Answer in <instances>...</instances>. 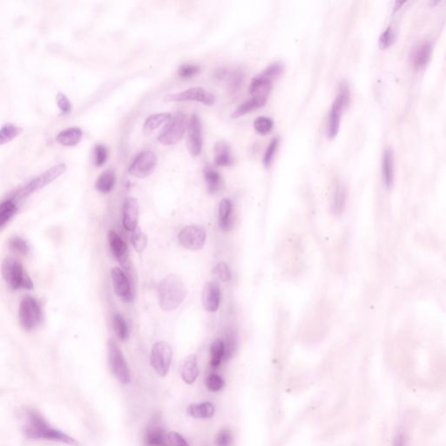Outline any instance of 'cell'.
I'll return each mask as SVG.
<instances>
[{"label": "cell", "instance_id": "obj_1", "mask_svg": "<svg viewBox=\"0 0 446 446\" xmlns=\"http://www.w3.org/2000/svg\"><path fill=\"white\" fill-rule=\"evenodd\" d=\"M157 296L162 310H175L187 296V289L182 279L176 274H168L164 277L158 284Z\"/></svg>", "mask_w": 446, "mask_h": 446}, {"label": "cell", "instance_id": "obj_2", "mask_svg": "<svg viewBox=\"0 0 446 446\" xmlns=\"http://www.w3.org/2000/svg\"><path fill=\"white\" fill-rule=\"evenodd\" d=\"M25 433L27 438L33 439L51 440L55 442L65 443L70 446L78 445L74 438L70 437L67 434L50 427L45 419L34 410H30L27 413Z\"/></svg>", "mask_w": 446, "mask_h": 446}, {"label": "cell", "instance_id": "obj_3", "mask_svg": "<svg viewBox=\"0 0 446 446\" xmlns=\"http://www.w3.org/2000/svg\"><path fill=\"white\" fill-rule=\"evenodd\" d=\"M350 101V92L348 84L346 81L340 83L338 93L336 95L335 100L332 103L331 109L329 115L327 125V136L330 139H334L339 132L341 118L344 113L349 105Z\"/></svg>", "mask_w": 446, "mask_h": 446}, {"label": "cell", "instance_id": "obj_4", "mask_svg": "<svg viewBox=\"0 0 446 446\" xmlns=\"http://www.w3.org/2000/svg\"><path fill=\"white\" fill-rule=\"evenodd\" d=\"M1 274L4 282L13 290H33V283L28 273L19 262L12 258H5L1 266Z\"/></svg>", "mask_w": 446, "mask_h": 446}, {"label": "cell", "instance_id": "obj_5", "mask_svg": "<svg viewBox=\"0 0 446 446\" xmlns=\"http://www.w3.org/2000/svg\"><path fill=\"white\" fill-rule=\"evenodd\" d=\"M107 357L111 372L122 385H129L132 382L131 373L121 349L115 340L107 342Z\"/></svg>", "mask_w": 446, "mask_h": 446}, {"label": "cell", "instance_id": "obj_6", "mask_svg": "<svg viewBox=\"0 0 446 446\" xmlns=\"http://www.w3.org/2000/svg\"><path fill=\"white\" fill-rule=\"evenodd\" d=\"M189 121L183 113L176 114L164 127L158 141L164 146H173L179 143L189 128Z\"/></svg>", "mask_w": 446, "mask_h": 446}, {"label": "cell", "instance_id": "obj_7", "mask_svg": "<svg viewBox=\"0 0 446 446\" xmlns=\"http://www.w3.org/2000/svg\"><path fill=\"white\" fill-rule=\"evenodd\" d=\"M19 320L21 327L31 331L39 326L42 321V310L37 300L26 295L21 300L19 308Z\"/></svg>", "mask_w": 446, "mask_h": 446}, {"label": "cell", "instance_id": "obj_8", "mask_svg": "<svg viewBox=\"0 0 446 446\" xmlns=\"http://www.w3.org/2000/svg\"><path fill=\"white\" fill-rule=\"evenodd\" d=\"M66 169L67 167L65 163L54 165L52 168L47 169L43 174L35 177L27 184L25 185L19 192L17 193V195L19 198L30 196L33 193L37 192L41 189L45 188V186L52 183L54 180H57L58 177H60L66 173Z\"/></svg>", "mask_w": 446, "mask_h": 446}, {"label": "cell", "instance_id": "obj_9", "mask_svg": "<svg viewBox=\"0 0 446 446\" xmlns=\"http://www.w3.org/2000/svg\"><path fill=\"white\" fill-rule=\"evenodd\" d=\"M173 349L166 342H157L151 351V365L160 377H166L169 372L172 363Z\"/></svg>", "mask_w": 446, "mask_h": 446}, {"label": "cell", "instance_id": "obj_10", "mask_svg": "<svg viewBox=\"0 0 446 446\" xmlns=\"http://www.w3.org/2000/svg\"><path fill=\"white\" fill-rule=\"evenodd\" d=\"M158 158L154 152L145 150L139 153L132 161L128 168L131 175L139 179H145L155 170Z\"/></svg>", "mask_w": 446, "mask_h": 446}, {"label": "cell", "instance_id": "obj_11", "mask_svg": "<svg viewBox=\"0 0 446 446\" xmlns=\"http://www.w3.org/2000/svg\"><path fill=\"white\" fill-rule=\"evenodd\" d=\"M206 239L207 233L204 228L195 224L186 226L178 234V241L180 245L193 251L202 249L206 243Z\"/></svg>", "mask_w": 446, "mask_h": 446}, {"label": "cell", "instance_id": "obj_12", "mask_svg": "<svg viewBox=\"0 0 446 446\" xmlns=\"http://www.w3.org/2000/svg\"><path fill=\"white\" fill-rule=\"evenodd\" d=\"M166 101H196L206 106H213L215 103L214 95L202 87H192L187 90L167 95Z\"/></svg>", "mask_w": 446, "mask_h": 446}, {"label": "cell", "instance_id": "obj_13", "mask_svg": "<svg viewBox=\"0 0 446 446\" xmlns=\"http://www.w3.org/2000/svg\"><path fill=\"white\" fill-rule=\"evenodd\" d=\"M187 146L191 155L196 157L201 155L203 146L202 127L201 119L196 115H193L189 120Z\"/></svg>", "mask_w": 446, "mask_h": 446}, {"label": "cell", "instance_id": "obj_14", "mask_svg": "<svg viewBox=\"0 0 446 446\" xmlns=\"http://www.w3.org/2000/svg\"><path fill=\"white\" fill-rule=\"evenodd\" d=\"M111 278L115 294L119 298L122 299L124 302H132L134 299V294L132 291L130 280L127 277V274L121 269L115 267L111 271Z\"/></svg>", "mask_w": 446, "mask_h": 446}, {"label": "cell", "instance_id": "obj_15", "mask_svg": "<svg viewBox=\"0 0 446 446\" xmlns=\"http://www.w3.org/2000/svg\"><path fill=\"white\" fill-rule=\"evenodd\" d=\"M201 301L206 310L209 312L218 310L221 302V289L216 282L210 281L205 283Z\"/></svg>", "mask_w": 446, "mask_h": 446}, {"label": "cell", "instance_id": "obj_16", "mask_svg": "<svg viewBox=\"0 0 446 446\" xmlns=\"http://www.w3.org/2000/svg\"><path fill=\"white\" fill-rule=\"evenodd\" d=\"M139 219V204L135 198H127L122 205V224L125 230L134 232Z\"/></svg>", "mask_w": 446, "mask_h": 446}, {"label": "cell", "instance_id": "obj_17", "mask_svg": "<svg viewBox=\"0 0 446 446\" xmlns=\"http://www.w3.org/2000/svg\"><path fill=\"white\" fill-rule=\"evenodd\" d=\"M108 243L115 257L123 265H126L128 262V250L126 242H124L119 233L114 230H110L107 235Z\"/></svg>", "mask_w": 446, "mask_h": 446}, {"label": "cell", "instance_id": "obj_18", "mask_svg": "<svg viewBox=\"0 0 446 446\" xmlns=\"http://www.w3.org/2000/svg\"><path fill=\"white\" fill-rule=\"evenodd\" d=\"M199 366L195 355H190L185 358L180 365V376L187 385L194 384L199 376Z\"/></svg>", "mask_w": 446, "mask_h": 446}, {"label": "cell", "instance_id": "obj_19", "mask_svg": "<svg viewBox=\"0 0 446 446\" xmlns=\"http://www.w3.org/2000/svg\"><path fill=\"white\" fill-rule=\"evenodd\" d=\"M272 83L273 80L263 73L258 74L257 76H255L251 80L250 93L252 96L268 98L272 89Z\"/></svg>", "mask_w": 446, "mask_h": 446}, {"label": "cell", "instance_id": "obj_20", "mask_svg": "<svg viewBox=\"0 0 446 446\" xmlns=\"http://www.w3.org/2000/svg\"><path fill=\"white\" fill-rule=\"evenodd\" d=\"M233 213V204L229 199H223L219 205V226L221 230L225 232H230L233 230V218L232 216Z\"/></svg>", "mask_w": 446, "mask_h": 446}, {"label": "cell", "instance_id": "obj_21", "mask_svg": "<svg viewBox=\"0 0 446 446\" xmlns=\"http://www.w3.org/2000/svg\"><path fill=\"white\" fill-rule=\"evenodd\" d=\"M214 163L220 167H230L233 164V157L229 144L219 140L214 145Z\"/></svg>", "mask_w": 446, "mask_h": 446}, {"label": "cell", "instance_id": "obj_22", "mask_svg": "<svg viewBox=\"0 0 446 446\" xmlns=\"http://www.w3.org/2000/svg\"><path fill=\"white\" fill-rule=\"evenodd\" d=\"M267 99L268 98H265V97L252 96V98H249L248 100L242 103L235 110L233 111L232 118L238 119L242 116L252 113L253 111L257 110L259 108L264 107L266 105Z\"/></svg>", "mask_w": 446, "mask_h": 446}, {"label": "cell", "instance_id": "obj_23", "mask_svg": "<svg viewBox=\"0 0 446 446\" xmlns=\"http://www.w3.org/2000/svg\"><path fill=\"white\" fill-rule=\"evenodd\" d=\"M82 136L83 132L81 128L77 127H69L60 132L56 137V140L58 143L62 146L74 147L80 142Z\"/></svg>", "mask_w": 446, "mask_h": 446}, {"label": "cell", "instance_id": "obj_24", "mask_svg": "<svg viewBox=\"0 0 446 446\" xmlns=\"http://www.w3.org/2000/svg\"><path fill=\"white\" fill-rule=\"evenodd\" d=\"M167 431L161 426H149L145 432L144 442L146 446H163Z\"/></svg>", "mask_w": 446, "mask_h": 446}, {"label": "cell", "instance_id": "obj_25", "mask_svg": "<svg viewBox=\"0 0 446 446\" xmlns=\"http://www.w3.org/2000/svg\"><path fill=\"white\" fill-rule=\"evenodd\" d=\"M432 47L430 42H424L414 50L411 61L416 68H422L427 65L431 56Z\"/></svg>", "mask_w": 446, "mask_h": 446}, {"label": "cell", "instance_id": "obj_26", "mask_svg": "<svg viewBox=\"0 0 446 446\" xmlns=\"http://www.w3.org/2000/svg\"><path fill=\"white\" fill-rule=\"evenodd\" d=\"M187 413L193 418L208 419L213 417L214 414V406L210 402L193 404L187 408Z\"/></svg>", "mask_w": 446, "mask_h": 446}, {"label": "cell", "instance_id": "obj_27", "mask_svg": "<svg viewBox=\"0 0 446 446\" xmlns=\"http://www.w3.org/2000/svg\"><path fill=\"white\" fill-rule=\"evenodd\" d=\"M220 79H228L229 83V89L231 93H235L237 92L240 87L242 85L244 75L242 74V71H233V72H229L228 70L221 69L216 75Z\"/></svg>", "mask_w": 446, "mask_h": 446}, {"label": "cell", "instance_id": "obj_28", "mask_svg": "<svg viewBox=\"0 0 446 446\" xmlns=\"http://www.w3.org/2000/svg\"><path fill=\"white\" fill-rule=\"evenodd\" d=\"M116 183V174L113 169H107L98 176L95 182V189L101 194L110 193Z\"/></svg>", "mask_w": 446, "mask_h": 446}, {"label": "cell", "instance_id": "obj_29", "mask_svg": "<svg viewBox=\"0 0 446 446\" xmlns=\"http://www.w3.org/2000/svg\"><path fill=\"white\" fill-rule=\"evenodd\" d=\"M347 198V191L344 185L340 182H336L334 189L333 200H332L331 210L332 213L336 215H339L343 213L345 203Z\"/></svg>", "mask_w": 446, "mask_h": 446}, {"label": "cell", "instance_id": "obj_30", "mask_svg": "<svg viewBox=\"0 0 446 446\" xmlns=\"http://www.w3.org/2000/svg\"><path fill=\"white\" fill-rule=\"evenodd\" d=\"M204 179L207 184V189L209 194H216L221 187V175L217 172L215 169H213L212 167L207 166L205 167Z\"/></svg>", "mask_w": 446, "mask_h": 446}, {"label": "cell", "instance_id": "obj_31", "mask_svg": "<svg viewBox=\"0 0 446 446\" xmlns=\"http://www.w3.org/2000/svg\"><path fill=\"white\" fill-rule=\"evenodd\" d=\"M171 118H172V115L168 113H161V114L150 115L144 122V133L150 134L151 132L155 131L157 128L161 127L162 125H166L171 119Z\"/></svg>", "mask_w": 446, "mask_h": 446}, {"label": "cell", "instance_id": "obj_32", "mask_svg": "<svg viewBox=\"0 0 446 446\" xmlns=\"http://www.w3.org/2000/svg\"><path fill=\"white\" fill-rule=\"evenodd\" d=\"M383 177L388 188L391 187L394 180V158L391 149H386L383 157Z\"/></svg>", "mask_w": 446, "mask_h": 446}, {"label": "cell", "instance_id": "obj_33", "mask_svg": "<svg viewBox=\"0 0 446 446\" xmlns=\"http://www.w3.org/2000/svg\"><path fill=\"white\" fill-rule=\"evenodd\" d=\"M18 212L16 202L13 200H6L0 205V228L4 229V226L15 216Z\"/></svg>", "mask_w": 446, "mask_h": 446}, {"label": "cell", "instance_id": "obj_34", "mask_svg": "<svg viewBox=\"0 0 446 446\" xmlns=\"http://www.w3.org/2000/svg\"><path fill=\"white\" fill-rule=\"evenodd\" d=\"M224 355H225V348H224V343L222 339H216L213 344H211L210 347V356H211V361L210 364L212 368H216L221 365V361L224 360Z\"/></svg>", "mask_w": 446, "mask_h": 446}, {"label": "cell", "instance_id": "obj_35", "mask_svg": "<svg viewBox=\"0 0 446 446\" xmlns=\"http://www.w3.org/2000/svg\"><path fill=\"white\" fill-rule=\"evenodd\" d=\"M22 133V128L14 125L13 123H6L1 127L0 130V144L4 145L8 143Z\"/></svg>", "mask_w": 446, "mask_h": 446}, {"label": "cell", "instance_id": "obj_36", "mask_svg": "<svg viewBox=\"0 0 446 446\" xmlns=\"http://www.w3.org/2000/svg\"><path fill=\"white\" fill-rule=\"evenodd\" d=\"M113 329L120 341H127L129 337V328L122 315L115 314L113 317Z\"/></svg>", "mask_w": 446, "mask_h": 446}, {"label": "cell", "instance_id": "obj_37", "mask_svg": "<svg viewBox=\"0 0 446 446\" xmlns=\"http://www.w3.org/2000/svg\"><path fill=\"white\" fill-rule=\"evenodd\" d=\"M222 340H223L224 348H225L224 361L230 360V358L233 356V354L237 348L236 336L233 330H229V331L226 332L225 337H224V339Z\"/></svg>", "mask_w": 446, "mask_h": 446}, {"label": "cell", "instance_id": "obj_38", "mask_svg": "<svg viewBox=\"0 0 446 446\" xmlns=\"http://www.w3.org/2000/svg\"><path fill=\"white\" fill-rule=\"evenodd\" d=\"M131 242L136 252L141 253L148 246V237L142 230L137 228L134 232H132Z\"/></svg>", "mask_w": 446, "mask_h": 446}, {"label": "cell", "instance_id": "obj_39", "mask_svg": "<svg viewBox=\"0 0 446 446\" xmlns=\"http://www.w3.org/2000/svg\"><path fill=\"white\" fill-rule=\"evenodd\" d=\"M274 127V121L268 117H259L254 120V128L260 136H267Z\"/></svg>", "mask_w": 446, "mask_h": 446}, {"label": "cell", "instance_id": "obj_40", "mask_svg": "<svg viewBox=\"0 0 446 446\" xmlns=\"http://www.w3.org/2000/svg\"><path fill=\"white\" fill-rule=\"evenodd\" d=\"M9 248L13 252L17 253V254H23V255H26L28 254L29 247L27 243L24 239L19 237V236H14L10 239Z\"/></svg>", "mask_w": 446, "mask_h": 446}, {"label": "cell", "instance_id": "obj_41", "mask_svg": "<svg viewBox=\"0 0 446 446\" xmlns=\"http://www.w3.org/2000/svg\"><path fill=\"white\" fill-rule=\"evenodd\" d=\"M233 443V433L229 428H223L219 430L214 440L215 446H232Z\"/></svg>", "mask_w": 446, "mask_h": 446}, {"label": "cell", "instance_id": "obj_42", "mask_svg": "<svg viewBox=\"0 0 446 446\" xmlns=\"http://www.w3.org/2000/svg\"><path fill=\"white\" fill-rule=\"evenodd\" d=\"M207 388L213 392L220 391L225 386V380L217 374H210L206 379Z\"/></svg>", "mask_w": 446, "mask_h": 446}, {"label": "cell", "instance_id": "obj_43", "mask_svg": "<svg viewBox=\"0 0 446 446\" xmlns=\"http://www.w3.org/2000/svg\"><path fill=\"white\" fill-rule=\"evenodd\" d=\"M108 150L104 145H97L94 149V164L96 167H102L107 162Z\"/></svg>", "mask_w": 446, "mask_h": 446}, {"label": "cell", "instance_id": "obj_44", "mask_svg": "<svg viewBox=\"0 0 446 446\" xmlns=\"http://www.w3.org/2000/svg\"><path fill=\"white\" fill-rule=\"evenodd\" d=\"M163 446H189L181 435L175 431H168L166 435Z\"/></svg>", "mask_w": 446, "mask_h": 446}, {"label": "cell", "instance_id": "obj_45", "mask_svg": "<svg viewBox=\"0 0 446 446\" xmlns=\"http://www.w3.org/2000/svg\"><path fill=\"white\" fill-rule=\"evenodd\" d=\"M278 145L279 138L276 137V138H274V139H272L270 145L268 146L266 152H265V155H264V158H263V164H264V166L266 168L271 167V163L274 160V155H275L277 148H278Z\"/></svg>", "mask_w": 446, "mask_h": 446}, {"label": "cell", "instance_id": "obj_46", "mask_svg": "<svg viewBox=\"0 0 446 446\" xmlns=\"http://www.w3.org/2000/svg\"><path fill=\"white\" fill-rule=\"evenodd\" d=\"M200 72V67L192 64H184L178 70V75L181 78H191Z\"/></svg>", "mask_w": 446, "mask_h": 446}, {"label": "cell", "instance_id": "obj_47", "mask_svg": "<svg viewBox=\"0 0 446 446\" xmlns=\"http://www.w3.org/2000/svg\"><path fill=\"white\" fill-rule=\"evenodd\" d=\"M214 271L222 282H229L232 277L230 267L228 266L225 262H220L219 264H217Z\"/></svg>", "mask_w": 446, "mask_h": 446}, {"label": "cell", "instance_id": "obj_48", "mask_svg": "<svg viewBox=\"0 0 446 446\" xmlns=\"http://www.w3.org/2000/svg\"><path fill=\"white\" fill-rule=\"evenodd\" d=\"M394 40H395V33L393 32L392 29L389 27L385 33H382V35H381L380 39H379V45H380L381 48L385 49V48L389 47V45H392Z\"/></svg>", "mask_w": 446, "mask_h": 446}, {"label": "cell", "instance_id": "obj_49", "mask_svg": "<svg viewBox=\"0 0 446 446\" xmlns=\"http://www.w3.org/2000/svg\"><path fill=\"white\" fill-rule=\"evenodd\" d=\"M56 99H57L58 107L60 109L64 115H68L72 112V103L66 95L58 94Z\"/></svg>", "mask_w": 446, "mask_h": 446}, {"label": "cell", "instance_id": "obj_50", "mask_svg": "<svg viewBox=\"0 0 446 446\" xmlns=\"http://www.w3.org/2000/svg\"><path fill=\"white\" fill-rule=\"evenodd\" d=\"M392 446H407V437L405 433L397 434L394 438Z\"/></svg>", "mask_w": 446, "mask_h": 446}]
</instances>
